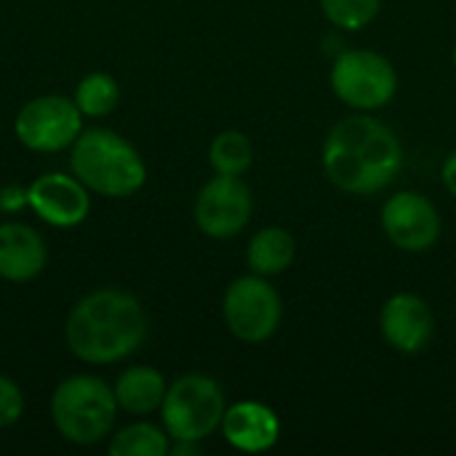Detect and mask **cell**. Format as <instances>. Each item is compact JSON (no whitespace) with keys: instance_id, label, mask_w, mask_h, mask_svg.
<instances>
[{"instance_id":"cell-16","label":"cell","mask_w":456,"mask_h":456,"mask_svg":"<svg viewBox=\"0 0 456 456\" xmlns=\"http://www.w3.org/2000/svg\"><path fill=\"white\" fill-rule=\"evenodd\" d=\"M297 259V240L283 227H262L246 248L248 270L262 278H275L286 273Z\"/></svg>"},{"instance_id":"cell-20","label":"cell","mask_w":456,"mask_h":456,"mask_svg":"<svg viewBox=\"0 0 456 456\" xmlns=\"http://www.w3.org/2000/svg\"><path fill=\"white\" fill-rule=\"evenodd\" d=\"M382 8V0H321V11L337 29H363L369 27Z\"/></svg>"},{"instance_id":"cell-2","label":"cell","mask_w":456,"mask_h":456,"mask_svg":"<svg viewBox=\"0 0 456 456\" xmlns=\"http://www.w3.org/2000/svg\"><path fill=\"white\" fill-rule=\"evenodd\" d=\"M64 339L77 361L88 366H110L142 347L147 339V313L128 291L96 289L69 310Z\"/></svg>"},{"instance_id":"cell-5","label":"cell","mask_w":456,"mask_h":456,"mask_svg":"<svg viewBox=\"0 0 456 456\" xmlns=\"http://www.w3.org/2000/svg\"><path fill=\"white\" fill-rule=\"evenodd\" d=\"M227 411L224 390L206 374L174 379L160 403V419L171 441H206L222 428Z\"/></svg>"},{"instance_id":"cell-13","label":"cell","mask_w":456,"mask_h":456,"mask_svg":"<svg viewBox=\"0 0 456 456\" xmlns=\"http://www.w3.org/2000/svg\"><path fill=\"white\" fill-rule=\"evenodd\" d=\"M219 430L232 449L243 454H262L278 444L281 419L270 406L259 401H240L235 406H227Z\"/></svg>"},{"instance_id":"cell-14","label":"cell","mask_w":456,"mask_h":456,"mask_svg":"<svg viewBox=\"0 0 456 456\" xmlns=\"http://www.w3.org/2000/svg\"><path fill=\"white\" fill-rule=\"evenodd\" d=\"M48 251L43 235L21 222L0 224V278L8 283L35 281L45 267Z\"/></svg>"},{"instance_id":"cell-7","label":"cell","mask_w":456,"mask_h":456,"mask_svg":"<svg viewBox=\"0 0 456 456\" xmlns=\"http://www.w3.org/2000/svg\"><path fill=\"white\" fill-rule=\"evenodd\" d=\"M222 318L235 339L246 345H262L281 329L283 299L267 278L256 273L240 275L224 291Z\"/></svg>"},{"instance_id":"cell-1","label":"cell","mask_w":456,"mask_h":456,"mask_svg":"<svg viewBox=\"0 0 456 456\" xmlns=\"http://www.w3.org/2000/svg\"><path fill=\"white\" fill-rule=\"evenodd\" d=\"M321 163L326 179L347 195H377L403 168L398 134L374 115H347L323 139Z\"/></svg>"},{"instance_id":"cell-25","label":"cell","mask_w":456,"mask_h":456,"mask_svg":"<svg viewBox=\"0 0 456 456\" xmlns=\"http://www.w3.org/2000/svg\"><path fill=\"white\" fill-rule=\"evenodd\" d=\"M454 67H456V45H454Z\"/></svg>"},{"instance_id":"cell-10","label":"cell","mask_w":456,"mask_h":456,"mask_svg":"<svg viewBox=\"0 0 456 456\" xmlns=\"http://www.w3.org/2000/svg\"><path fill=\"white\" fill-rule=\"evenodd\" d=\"M379 222L387 240L406 254L430 251L441 240L444 230L436 203L414 190H401L393 198H387Z\"/></svg>"},{"instance_id":"cell-17","label":"cell","mask_w":456,"mask_h":456,"mask_svg":"<svg viewBox=\"0 0 456 456\" xmlns=\"http://www.w3.org/2000/svg\"><path fill=\"white\" fill-rule=\"evenodd\" d=\"M208 163H211L214 174L243 176L254 163V144L238 128L219 131L208 147Z\"/></svg>"},{"instance_id":"cell-23","label":"cell","mask_w":456,"mask_h":456,"mask_svg":"<svg viewBox=\"0 0 456 456\" xmlns=\"http://www.w3.org/2000/svg\"><path fill=\"white\" fill-rule=\"evenodd\" d=\"M441 179H444V187L456 198V150L444 160V166H441Z\"/></svg>"},{"instance_id":"cell-12","label":"cell","mask_w":456,"mask_h":456,"mask_svg":"<svg viewBox=\"0 0 456 456\" xmlns=\"http://www.w3.org/2000/svg\"><path fill=\"white\" fill-rule=\"evenodd\" d=\"M29 208L51 227L72 230L91 211L88 187L75 174L48 171L29 184Z\"/></svg>"},{"instance_id":"cell-6","label":"cell","mask_w":456,"mask_h":456,"mask_svg":"<svg viewBox=\"0 0 456 456\" xmlns=\"http://www.w3.org/2000/svg\"><path fill=\"white\" fill-rule=\"evenodd\" d=\"M331 91L355 112H374L393 102L398 72L393 61L371 48H345L331 64Z\"/></svg>"},{"instance_id":"cell-19","label":"cell","mask_w":456,"mask_h":456,"mask_svg":"<svg viewBox=\"0 0 456 456\" xmlns=\"http://www.w3.org/2000/svg\"><path fill=\"white\" fill-rule=\"evenodd\" d=\"M72 102L77 104L83 118H104L118 107L120 86L110 72H91L75 86Z\"/></svg>"},{"instance_id":"cell-11","label":"cell","mask_w":456,"mask_h":456,"mask_svg":"<svg viewBox=\"0 0 456 456\" xmlns=\"http://www.w3.org/2000/svg\"><path fill=\"white\" fill-rule=\"evenodd\" d=\"M379 331L401 355H419L436 337V313L419 294L401 291L382 305Z\"/></svg>"},{"instance_id":"cell-9","label":"cell","mask_w":456,"mask_h":456,"mask_svg":"<svg viewBox=\"0 0 456 456\" xmlns=\"http://www.w3.org/2000/svg\"><path fill=\"white\" fill-rule=\"evenodd\" d=\"M195 224L214 240H227L243 232L254 214V195L240 176L216 174L195 198Z\"/></svg>"},{"instance_id":"cell-24","label":"cell","mask_w":456,"mask_h":456,"mask_svg":"<svg viewBox=\"0 0 456 456\" xmlns=\"http://www.w3.org/2000/svg\"><path fill=\"white\" fill-rule=\"evenodd\" d=\"M200 452V441H174L168 454L174 456H187V454H198Z\"/></svg>"},{"instance_id":"cell-15","label":"cell","mask_w":456,"mask_h":456,"mask_svg":"<svg viewBox=\"0 0 456 456\" xmlns=\"http://www.w3.org/2000/svg\"><path fill=\"white\" fill-rule=\"evenodd\" d=\"M112 390H115V401L120 411L134 414V417H147L152 411H160L168 385L158 369L131 366L115 379Z\"/></svg>"},{"instance_id":"cell-8","label":"cell","mask_w":456,"mask_h":456,"mask_svg":"<svg viewBox=\"0 0 456 456\" xmlns=\"http://www.w3.org/2000/svg\"><path fill=\"white\" fill-rule=\"evenodd\" d=\"M83 131V112L61 94H43L29 99L16 120V139L32 152H61L75 144Z\"/></svg>"},{"instance_id":"cell-4","label":"cell","mask_w":456,"mask_h":456,"mask_svg":"<svg viewBox=\"0 0 456 456\" xmlns=\"http://www.w3.org/2000/svg\"><path fill=\"white\" fill-rule=\"evenodd\" d=\"M118 411L115 390L94 374L67 377L51 395L53 428L75 446H94L104 441L112 433Z\"/></svg>"},{"instance_id":"cell-22","label":"cell","mask_w":456,"mask_h":456,"mask_svg":"<svg viewBox=\"0 0 456 456\" xmlns=\"http://www.w3.org/2000/svg\"><path fill=\"white\" fill-rule=\"evenodd\" d=\"M24 208H29V187L16 184V182L3 184L0 187V211L3 214H19Z\"/></svg>"},{"instance_id":"cell-21","label":"cell","mask_w":456,"mask_h":456,"mask_svg":"<svg viewBox=\"0 0 456 456\" xmlns=\"http://www.w3.org/2000/svg\"><path fill=\"white\" fill-rule=\"evenodd\" d=\"M21 411H24V395L19 385L11 377L0 374V430L16 425Z\"/></svg>"},{"instance_id":"cell-18","label":"cell","mask_w":456,"mask_h":456,"mask_svg":"<svg viewBox=\"0 0 456 456\" xmlns=\"http://www.w3.org/2000/svg\"><path fill=\"white\" fill-rule=\"evenodd\" d=\"M171 449V436L166 428L150 422H134L118 430L110 441L112 456H166Z\"/></svg>"},{"instance_id":"cell-3","label":"cell","mask_w":456,"mask_h":456,"mask_svg":"<svg viewBox=\"0 0 456 456\" xmlns=\"http://www.w3.org/2000/svg\"><path fill=\"white\" fill-rule=\"evenodd\" d=\"M72 174L88 192L104 198H128L147 182V166L139 150L110 128H86L72 144Z\"/></svg>"}]
</instances>
